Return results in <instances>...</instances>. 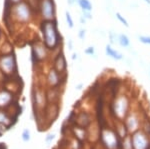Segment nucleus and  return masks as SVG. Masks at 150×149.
<instances>
[{"mask_svg": "<svg viewBox=\"0 0 150 149\" xmlns=\"http://www.w3.org/2000/svg\"><path fill=\"white\" fill-rule=\"evenodd\" d=\"M41 31H42L43 36V43L47 49L54 50L56 49L61 41L59 33L57 30V24L55 20L51 21H43L41 25Z\"/></svg>", "mask_w": 150, "mask_h": 149, "instance_id": "f257e3e1", "label": "nucleus"}, {"mask_svg": "<svg viewBox=\"0 0 150 149\" xmlns=\"http://www.w3.org/2000/svg\"><path fill=\"white\" fill-rule=\"evenodd\" d=\"M129 98L125 94H120L112 102V112L117 120L123 121L129 113Z\"/></svg>", "mask_w": 150, "mask_h": 149, "instance_id": "f03ea898", "label": "nucleus"}, {"mask_svg": "<svg viewBox=\"0 0 150 149\" xmlns=\"http://www.w3.org/2000/svg\"><path fill=\"white\" fill-rule=\"evenodd\" d=\"M31 15L32 14H31L30 6L25 2H20L14 7V17L16 18L18 22H28L31 19Z\"/></svg>", "mask_w": 150, "mask_h": 149, "instance_id": "7ed1b4c3", "label": "nucleus"}, {"mask_svg": "<svg viewBox=\"0 0 150 149\" xmlns=\"http://www.w3.org/2000/svg\"><path fill=\"white\" fill-rule=\"evenodd\" d=\"M118 134L109 128H104L101 131V141L106 149H117Z\"/></svg>", "mask_w": 150, "mask_h": 149, "instance_id": "20e7f679", "label": "nucleus"}, {"mask_svg": "<svg viewBox=\"0 0 150 149\" xmlns=\"http://www.w3.org/2000/svg\"><path fill=\"white\" fill-rule=\"evenodd\" d=\"M39 9L43 20H55V4L53 0H41Z\"/></svg>", "mask_w": 150, "mask_h": 149, "instance_id": "39448f33", "label": "nucleus"}, {"mask_svg": "<svg viewBox=\"0 0 150 149\" xmlns=\"http://www.w3.org/2000/svg\"><path fill=\"white\" fill-rule=\"evenodd\" d=\"M133 149H148L149 147V139L147 137V134L143 131L138 130L133 133L131 136Z\"/></svg>", "mask_w": 150, "mask_h": 149, "instance_id": "423d86ee", "label": "nucleus"}, {"mask_svg": "<svg viewBox=\"0 0 150 149\" xmlns=\"http://www.w3.org/2000/svg\"><path fill=\"white\" fill-rule=\"evenodd\" d=\"M124 124L127 128V131L129 133H135L139 130L140 127V119L135 112H129L126 118L124 119Z\"/></svg>", "mask_w": 150, "mask_h": 149, "instance_id": "0eeeda50", "label": "nucleus"}, {"mask_svg": "<svg viewBox=\"0 0 150 149\" xmlns=\"http://www.w3.org/2000/svg\"><path fill=\"white\" fill-rule=\"evenodd\" d=\"M16 63L12 54H5L0 58V67L6 73H11L15 69Z\"/></svg>", "mask_w": 150, "mask_h": 149, "instance_id": "6e6552de", "label": "nucleus"}, {"mask_svg": "<svg viewBox=\"0 0 150 149\" xmlns=\"http://www.w3.org/2000/svg\"><path fill=\"white\" fill-rule=\"evenodd\" d=\"M32 55L36 60H44L47 56V47L44 43L36 42L32 47Z\"/></svg>", "mask_w": 150, "mask_h": 149, "instance_id": "1a4fd4ad", "label": "nucleus"}, {"mask_svg": "<svg viewBox=\"0 0 150 149\" xmlns=\"http://www.w3.org/2000/svg\"><path fill=\"white\" fill-rule=\"evenodd\" d=\"M54 69L57 72H59L60 74L65 73L67 69V63H66V59L64 57V54L62 52H60L57 55V57L55 58L54 61Z\"/></svg>", "mask_w": 150, "mask_h": 149, "instance_id": "9d476101", "label": "nucleus"}, {"mask_svg": "<svg viewBox=\"0 0 150 149\" xmlns=\"http://www.w3.org/2000/svg\"><path fill=\"white\" fill-rule=\"evenodd\" d=\"M105 53L108 57L116 60V61H120V60L124 59V55L121 52L118 51V50L114 49L111 44H107L105 46Z\"/></svg>", "mask_w": 150, "mask_h": 149, "instance_id": "9b49d317", "label": "nucleus"}, {"mask_svg": "<svg viewBox=\"0 0 150 149\" xmlns=\"http://www.w3.org/2000/svg\"><path fill=\"white\" fill-rule=\"evenodd\" d=\"M47 82L50 86L54 87V86H57L58 84L60 83V73L57 72L54 68L50 69L49 73L47 75Z\"/></svg>", "mask_w": 150, "mask_h": 149, "instance_id": "f8f14e48", "label": "nucleus"}, {"mask_svg": "<svg viewBox=\"0 0 150 149\" xmlns=\"http://www.w3.org/2000/svg\"><path fill=\"white\" fill-rule=\"evenodd\" d=\"M77 122L82 127H86L91 123V116L87 112H81L77 117Z\"/></svg>", "mask_w": 150, "mask_h": 149, "instance_id": "ddd939ff", "label": "nucleus"}, {"mask_svg": "<svg viewBox=\"0 0 150 149\" xmlns=\"http://www.w3.org/2000/svg\"><path fill=\"white\" fill-rule=\"evenodd\" d=\"M126 132L128 131H127V128H126V126H125L124 122L118 120V124L116 125V133L118 134V136L124 138L125 136H126Z\"/></svg>", "mask_w": 150, "mask_h": 149, "instance_id": "4468645a", "label": "nucleus"}, {"mask_svg": "<svg viewBox=\"0 0 150 149\" xmlns=\"http://www.w3.org/2000/svg\"><path fill=\"white\" fill-rule=\"evenodd\" d=\"M118 44L123 48H129L130 47V39L129 37L124 34V33H120L119 34V40H118Z\"/></svg>", "mask_w": 150, "mask_h": 149, "instance_id": "2eb2a0df", "label": "nucleus"}, {"mask_svg": "<svg viewBox=\"0 0 150 149\" xmlns=\"http://www.w3.org/2000/svg\"><path fill=\"white\" fill-rule=\"evenodd\" d=\"M78 5L80 6L81 10H86V11H92L93 6L89 0H78L77 1Z\"/></svg>", "mask_w": 150, "mask_h": 149, "instance_id": "dca6fc26", "label": "nucleus"}, {"mask_svg": "<svg viewBox=\"0 0 150 149\" xmlns=\"http://www.w3.org/2000/svg\"><path fill=\"white\" fill-rule=\"evenodd\" d=\"M122 148L123 149H133L132 138H131V136H130V135H126L124 138H123Z\"/></svg>", "mask_w": 150, "mask_h": 149, "instance_id": "f3484780", "label": "nucleus"}, {"mask_svg": "<svg viewBox=\"0 0 150 149\" xmlns=\"http://www.w3.org/2000/svg\"><path fill=\"white\" fill-rule=\"evenodd\" d=\"M108 38L110 40V44H118V40H119V34L114 32V31L110 30L108 32Z\"/></svg>", "mask_w": 150, "mask_h": 149, "instance_id": "a211bd4d", "label": "nucleus"}, {"mask_svg": "<svg viewBox=\"0 0 150 149\" xmlns=\"http://www.w3.org/2000/svg\"><path fill=\"white\" fill-rule=\"evenodd\" d=\"M115 16H116V18H117V20L119 21L120 23L123 24V25L125 26V27H129V24H128V21L126 20V19L124 18V16H122L121 14L119 13V12H116L115 13Z\"/></svg>", "mask_w": 150, "mask_h": 149, "instance_id": "6ab92c4d", "label": "nucleus"}, {"mask_svg": "<svg viewBox=\"0 0 150 149\" xmlns=\"http://www.w3.org/2000/svg\"><path fill=\"white\" fill-rule=\"evenodd\" d=\"M75 133L77 134V137L79 139H85L86 137V133L85 131H84L83 128H81V127H78V128H76V130H75Z\"/></svg>", "mask_w": 150, "mask_h": 149, "instance_id": "aec40b11", "label": "nucleus"}, {"mask_svg": "<svg viewBox=\"0 0 150 149\" xmlns=\"http://www.w3.org/2000/svg\"><path fill=\"white\" fill-rule=\"evenodd\" d=\"M138 40L143 44L146 45H150V36H146V35H138L137 36Z\"/></svg>", "mask_w": 150, "mask_h": 149, "instance_id": "412c9836", "label": "nucleus"}, {"mask_svg": "<svg viewBox=\"0 0 150 149\" xmlns=\"http://www.w3.org/2000/svg\"><path fill=\"white\" fill-rule=\"evenodd\" d=\"M21 138H22L24 142H28L30 140V131L28 129H24L22 134H21Z\"/></svg>", "mask_w": 150, "mask_h": 149, "instance_id": "4be33fe9", "label": "nucleus"}, {"mask_svg": "<svg viewBox=\"0 0 150 149\" xmlns=\"http://www.w3.org/2000/svg\"><path fill=\"white\" fill-rule=\"evenodd\" d=\"M65 15H66V21H67V25H68L69 28H73L74 27V22H73V19H72L71 15L68 11L65 12Z\"/></svg>", "mask_w": 150, "mask_h": 149, "instance_id": "5701e85b", "label": "nucleus"}, {"mask_svg": "<svg viewBox=\"0 0 150 149\" xmlns=\"http://www.w3.org/2000/svg\"><path fill=\"white\" fill-rule=\"evenodd\" d=\"M84 53L86 55H89V56L93 57V55H95V48L93 46H89L87 47L85 50H84Z\"/></svg>", "mask_w": 150, "mask_h": 149, "instance_id": "b1692460", "label": "nucleus"}, {"mask_svg": "<svg viewBox=\"0 0 150 149\" xmlns=\"http://www.w3.org/2000/svg\"><path fill=\"white\" fill-rule=\"evenodd\" d=\"M82 16L86 19V20H91L93 18L92 15V11H86V10H82Z\"/></svg>", "mask_w": 150, "mask_h": 149, "instance_id": "393cba45", "label": "nucleus"}, {"mask_svg": "<svg viewBox=\"0 0 150 149\" xmlns=\"http://www.w3.org/2000/svg\"><path fill=\"white\" fill-rule=\"evenodd\" d=\"M55 138V134L54 133H49V134H47V136L45 137V142L46 143H50V142H52V140Z\"/></svg>", "mask_w": 150, "mask_h": 149, "instance_id": "a878e982", "label": "nucleus"}, {"mask_svg": "<svg viewBox=\"0 0 150 149\" xmlns=\"http://www.w3.org/2000/svg\"><path fill=\"white\" fill-rule=\"evenodd\" d=\"M85 36H86V30L85 29H80V30H79V32H78L79 39L84 40V39H85Z\"/></svg>", "mask_w": 150, "mask_h": 149, "instance_id": "bb28decb", "label": "nucleus"}, {"mask_svg": "<svg viewBox=\"0 0 150 149\" xmlns=\"http://www.w3.org/2000/svg\"><path fill=\"white\" fill-rule=\"evenodd\" d=\"M77 1H78V0H67V3H68L69 5H73V4L76 3Z\"/></svg>", "mask_w": 150, "mask_h": 149, "instance_id": "cd10ccee", "label": "nucleus"}, {"mask_svg": "<svg viewBox=\"0 0 150 149\" xmlns=\"http://www.w3.org/2000/svg\"><path fill=\"white\" fill-rule=\"evenodd\" d=\"M9 1H10L11 3H14V4H18V3H20V2H22V0H9Z\"/></svg>", "mask_w": 150, "mask_h": 149, "instance_id": "c85d7f7f", "label": "nucleus"}, {"mask_svg": "<svg viewBox=\"0 0 150 149\" xmlns=\"http://www.w3.org/2000/svg\"><path fill=\"white\" fill-rule=\"evenodd\" d=\"M85 22H86V19L81 15V16H80V23H81V24H85Z\"/></svg>", "mask_w": 150, "mask_h": 149, "instance_id": "c756f323", "label": "nucleus"}, {"mask_svg": "<svg viewBox=\"0 0 150 149\" xmlns=\"http://www.w3.org/2000/svg\"><path fill=\"white\" fill-rule=\"evenodd\" d=\"M71 58H72V60L78 59V54H77V53H73V54H72V57H71Z\"/></svg>", "mask_w": 150, "mask_h": 149, "instance_id": "7c9ffc66", "label": "nucleus"}, {"mask_svg": "<svg viewBox=\"0 0 150 149\" xmlns=\"http://www.w3.org/2000/svg\"><path fill=\"white\" fill-rule=\"evenodd\" d=\"M82 86H83V84H82V83H79L78 85H76V89H77V90H80L81 88H82Z\"/></svg>", "mask_w": 150, "mask_h": 149, "instance_id": "2f4dec72", "label": "nucleus"}, {"mask_svg": "<svg viewBox=\"0 0 150 149\" xmlns=\"http://www.w3.org/2000/svg\"><path fill=\"white\" fill-rule=\"evenodd\" d=\"M145 2H146L147 4H148V5H150V0H144Z\"/></svg>", "mask_w": 150, "mask_h": 149, "instance_id": "473e14b6", "label": "nucleus"}]
</instances>
